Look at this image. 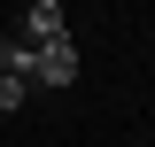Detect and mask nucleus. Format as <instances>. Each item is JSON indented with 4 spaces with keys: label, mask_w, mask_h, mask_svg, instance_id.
<instances>
[{
    "label": "nucleus",
    "mask_w": 155,
    "mask_h": 147,
    "mask_svg": "<svg viewBox=\"0 0 155 147\" xmlns=\"http://www.w3.org/2000/svg\"><path fill=\"white\" fill-rule=\"evenodd\" d=\"M31 85H78V39H54L31 54Z\"/></svg>",
    "instance_id": "f257e3e1"
},
{
    "label": "nucleus",
    "mask_w": 155,
    "mask_h": 147,
    "mask_svg": "<svg viewBox=\"0 0 155 147\" xmlns=\"http://www.w3.org/2000/svg\"><path fill=\"white\" fill-rule=\"evenodd\" d=\"M23 39H31V47H54V39H70L62 0H31V8H23Z\"/></svg>",
    "instance_id": "f03ea898"
},
{
    "label": "nucleus",
    "mask_w": 155,
    "mask_h": 147,
    "mask_svg": "<svg viewBox=\"0 0 155 147\" xmlns=\"http://www.w3.org/2000/svg\"><path fill=\"white\" fill-rule=\"evenodd\" d=\"M31 54H39L31 39H23V31H8V39H0V77H31Z\"/></svg>",
    "instance_id": "7ed1b4c3"
},
{
    "label": "nucleus",
    "mask_w": 155,
    "mask_h": 147,
    "mask_svg": "<svg viewBox=\"0 0 155 147\" xmlns=\"http://www.w3.org/2000/svg\"><path fill=\"white\" fill-rule=\"evenodd\" d=\"M23 101H31V77H0V116H16Z\"/></svg>",
    "instance_id": "20e7f679"
}]
</instances>
